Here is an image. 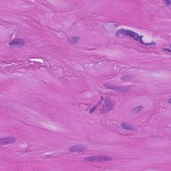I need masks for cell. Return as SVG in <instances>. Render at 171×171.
Segmentation results:
<instances>
[{
	"label": "cell",
	"mask_w": 171,
	"mask_h": 171,
	"mask_svg": "<svg viewBox=\"0 0 171 171\" xmlns=\"http://www.w3.org/2000/svg\"><path fill=\"white\" fill-rule=\"evenodd\" d=\"M86 149V147L84 145H74L71 148H70L69 150L72 152H76V153H79L82 152Z\"/></svg>",
	"instance_id": "52a82bcc"
},
{
	"label": "cell",
	"mask_w": 171,
	"mask_h": 171,
	"mask_svg": "<svg viewBox=\"0 0 171 171\" xmlns=\"http://www.w3.org/2000/svg\"><path fill=\"white\" fill-rule=\"evenodd\" d=\"M98 105H96V106H94L93 108H92V109H91L90 110V114L92 113V112H93L94 111V110H95L96 108H97Z\"/></svg>",
	"instance_id": "7c38bea8"
},
{
	"label": "cell",
	"mask_w": 171,
	"mask_h": 171,
	"mask_svg": "<svg viewBox=\"0 0 171 171\" xmlns=\"http://www.w3.org/2000/svg\"><path fill=\"white\" fill-rule=\"evenodd\" d=\"M86 162H106L112 160L111 157L104 156V155H95V156H90L83 158Z\"/></svg>",
	"instance_id": "7a4b0ae2"
},
{
	"label": "cell",
	"mask_w": 171,
	"mask_h": 171,
	"mask_svg": "<svg viewBox=\"0 0 171 171\" xmlns=\"http://www.w3.org/2000/svg\"><path fill=\"white\" fill-rule=\"evenodd\" d=\"M168 103H169V104H170V98L168 99Z\"/></svg>",
	"instance_id": "5bb4252c"
},
{
	"label": "cell",
	"mask_w": 171,
	"mask_h": 171,
	"mask_svg": "<svg viewBox=\"0 0 171 171\" xmlns=\"http://www.w3.org/2000/svg\"><path fill=\"white\" fill-rule=\"evenodd\" d=\"M120 127L122 128L123 130H127V131H134V130H137L136 127H135L134 126L130 124H128L127 122L121 123Z\"/></svg>",
	"instance_id": "ba28073f"
},
{
	"label": "cell",
	"mask_w": 171,
	"mask_h": 171,
	"mask_svg": "<svg viewBox=\"0 0 171 171\" xmlns=\"http://www.w3.org/2000/svg\"><path fill=\"white\" fill-rule=\"evenodd\" d=\"M144 109V106L142 105H138L135 106L134 108L132 109V112L133 113H138V112H140L142 110Z\"/></svg>",
	"instance_id": "9c48e42d"
},
{
	"label": "cell",
	"mask_w": 171,
	"mask_h": 171,
	"mask_svg": "<svg viewBox=\"0 0 171 171\" xmlns=\"http://www.w3.org/2000/svg\"><path fill=\"white\" fill-rule=\"evenodd\" d=\"M104 86L107 89L111 90H113V91L121 92V93H127V92H129L130 90L127 88L118 86L112 85V84H104Z\"/></svg>",
	"instance_id": "277c9868"
},
{
	"label": "cell",
	"mask_w": 171,
	"mask_h": 171,
	"mask_svg": "<svg viewBox=\"0 0 171 171\" xmlns=\"http://www.w3.org/2000/svg\"><path fill=\"white\" fill-rule=\"evenodd\" d=\"M164 2H165V3L166 4V6H170V3H171V2L170 1H164Z\"/></svg>",
	"instance_id": "4fadbf2b"
},
{
	"label": "cell",
	"mask_w": 171,
	"mask_h": 171,
	"mask_svg": "<svg viewBox=\"0 0 171 171\" xmlns=\"http://www.w3.org/2000/svg\"><path fill=\"white\" fill-rule=\"evenodd\" d=\"M114 104H115V102H114L111 98H110L109 97L107 98L105 100L104 104H103L102 106V110H101V112L103 114H104V113H108V112L111 111V110L113 109Z\"/></svg>",
	"instance_id": "3957f363"
},
{
	"label": "cell",
	"mask_w": 171,
	"mask_h": 171,
	"mask_svg": "<svg viewBox=\"0 0 171 171\" xmlns=\"http://www.w3.org/2000/svg\"><path fill=\"white\" fill-rule=\"evenodd\" d=\"M128 78H129V76H128V75H125V76H124L123 77L121 78V79H122V80L125 81V80H128Z\"/></svg>",
	"instance_id": "8fae6325"
},
{
	"label": "cell",
	"mask_w": 171,
	"mask_h": 171,
	"mask_svg": "<svg viewBox=\"0 0 171 171\" xmlns=\"http://www.w3.org/2000/svg\"><path fill=\"white\" fill-rule=\"evenodd\" d=\"M116 36H120V35H127V36H129L130 38H132V39H134L135 41L138 42L140 44H142L143 45H146V46H152V45H155L156 43L154 42H152L150 43H145V42H143L142 38L143 36L142 35H140L137 33L136 32H135L134 31H132L130 30H127V29H120L116 32Z\"/></svg>",
	"instance_id": "6da1fadb"
},
{
	"label": "cell",
	"mask_w": 171,
	"mask_h": 171,
	"mask_svg": "<svg viewBox=\"0 0 171 171\" xmlns=\"http://www.w3.org/2000/svg\"><path fill=\"white\" fill-rule=\"evenodd\" d=\"M15 141H16V139L12 136L5 137V138H1L0 139V143L1 146L11 145V144L14 143Z\"/></svg>",
	"instance_id": "8992f818"
},
{
	"label": "cell",
	"mask_w": 171,
	"mask_h": 171,
	"mask_svg": "<svg viewBox=\"0 0 171 171\" xmlns=\"http://www.w3.org/2000/svg\"><path fill=\"white\" fill-rule=\"evenodd\" d=\"M80 40V38L77 36H72L70 39V42L72 44H75V43H77Z\"/></svg>",
	"instance_id": "30bf717a"
},
{
	"label": "cell",
	"mask_w": 171,
	"mask_h": 171,
	"mask_svg": "<svg viewBox=\"0 0 171 171\" xmlns=\"http://www.w3.org/2000/svg\"><path fill=\"white\" fill-rule=\"evenodd\" d=\"M26 42L22 38H17V39H14L9 43V46L11 47H14V48H22L23 47Z\"/></svg>",
	"instance_id": "5b68a950"
}]
</instances>
